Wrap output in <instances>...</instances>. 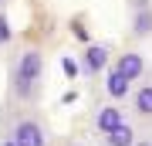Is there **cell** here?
Here are the masks:
<instances>
[{"instance_id":"obj_1","label":"cell","mask_w":152,"mask_h":146,"mask_svg":"<svg viewBox=\"0 0 152 146\" xmlns=\"http://www.w3.org/2000/svg\"><path fill=\"white\" fill-rule=\"evenodd\" d=\"M44 71H48V61H44V51L37 44H27L14 54L10 65V92L17 102L34 105L44 92Z\"/></svg>"},{"instance_id":"obj_2","label":"cell","mask_w":152,"mask_h":146,"mask_svg":"<svg viewBox=\"0 0 152 146\" xmlns=\"http://www.w3.org/2000/svg\"><path fill=\"white\" fill-rule=\"evenodd\" d=\"M10 143L14 146H51V129L37 112H24L10 126Z\"/></svg>"},{"instance_id":"obj_3","label":"cell","mask_w":152,"mask_h":146,"mask_svg":"<svg viewBox=\"0 0 152 146\" xmlns=\"http://www.w3.org/2000/svg\"><path fill=\"white\" fill-rule=\"evenodd\" d=\"M115 71H118V75L122 78H129L132 82V85H135V82H142V78H145V71H149V61H145V54H142V51H122L118 54V58H115V65H112Z\"/></svg>"},{"instance_id":"obj_4","label":"cell","mask_w":152,"mask_h":146,"mask_svg":"<svg viewBox=\"0 0 152 146\" xmlns=\"http://www.w3.org/2000/svg\"><path fill=\"white\" fill-rule=\"evenodd\" d=\"M112 65V48L108 44H88L81 51V71L85 75H102Z\"/></svg>"},{"instance_id":"obj_5","label":"cell","mask_w":152,"mask_h":146,"mask_svg":"<svg viewBox=\"0 0 152 146\" xmlns=\"http://www.w3.org/2000/svg\"><path fill=\"white\" fill-rule=\"evenodd\" d=\"M132 38H152V0H132Z\"/></svg>"},{"instance_id":"obj_6","label":"cell","mask_w":152,"mask_h":146,"mask_svg":"<svg viewBox=\"0 0 152 146\" xmlns=\"http://www.w3.org/2000/svg\"><path fill=\"white\" fill-rule=\"evenodd\" d=\"M129 105H132V116L135 119H152V82H145V85H132L129 92Z\"/></svg>"},{"instance_id":"obj_7","label":"cell","mask_w":152,"mask_h":146,"mask_svg":"<svg viewBox=\"0 0 152 146\" xmlns=\"http://www.w3.org/2000/svg\"><path fill=\"white\" fill-rule=\"evenodd\" d=\"M118 122H125V112H122V105H118V102H112V99H108L105 105H98V109H95V129L102 133V136L108 133V129H115Z\"/></svg>"},{"instance_id":"obj_8","label":"cell","mask_w":152,"mask_h":146,"mask_svg":"<svg viewBox=\"0 0 152 146\" xmlns=\"http://www.w3.org/2000/svg\"><path fill=\"white\" fill-rule=\"evenodd\" d=\"M129 92H132V82L122 78L115 68H105V95L112 102H122V99H129Z\"/></svg>"},{"instance_id":"obj_9","label":"cell","mask_w":152,"mask_h":146,"mask_svg":"<svg viewBox=\"0 0 152 146\" xmlns=\"http://www.w3.org/2000/svg\"><path fill=\"white\" fill-rule=\"evenodd\" d=\"M135 139H139V133H135V126H132L129 119H125V122H118L115 129H108V133H105V146H132Z\"/></svg>"},{"instance_id":"obj_10","label":"cell","mask_w":152,"mask_h":146,"mask_svg":"<svg viewBox=\"0 0 152 146\" xmlns=\"http://www.w3.org/2000/svg\"><path fill=\"white\" fill-rule=\"evenodd\" d=\"M14 41V31H10V21H7V10H0V48Z\"/></svg>"},{"instance_id":"obj_11","label":"cell","mask_w":152,"mask_h":146,"mask_svg":"<svg viewBox=\"0 0 152 146\" xmlns=\"http://www.w3.org/2000/svg\"><path fill=\"white\" fill-rule=\"evenodd\" d=\"M132 146H152V139H135Z\"/></svg>"},{"instance_id":"obj_12","label":"cell","mask_w":152,"mask_h":146,"mask_svg":"<svg viewBox=\"0 0 152 146\" xmlns=\"http://www.w3.org/2000/svg\"><path fill=\"white\" fill-rule=\"evenodd\" d=\"M0 10H7V0H0Z\"/></svg>"}]
</instances>
